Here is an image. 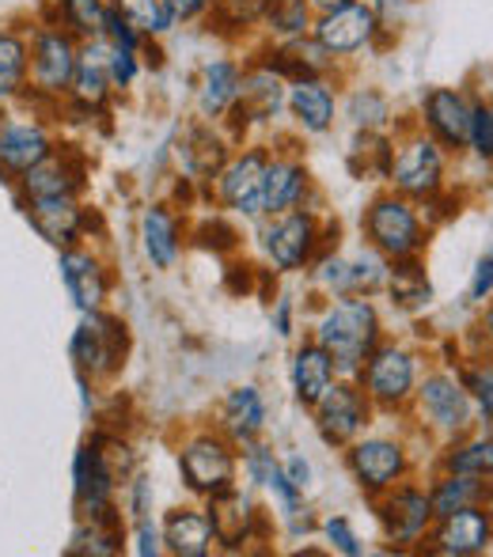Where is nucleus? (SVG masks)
Listing matches in <instances>:
<instances>
[{"label": "nucleus", "mask_w": 493, "mask_h": 557, "mask_svg": "<svg viewBox=\"0 0 493 557\" xmlns=\"http://www.w3.org/2000/svg\"><path fill=\"white\" fill-rule=\"evenodd\" d=\"M316 342L331 352L338 375L357 380L365 360L380 345V315L369 296H342L338 304H331L316 326Z\"/></svg>", "instance_id": "1"}, {"label": "nucleus", "mask_w": 493, "mask_h": 557, "mask_svg": "<svg viewBox=\"0 0 493 557\" xmlns=\"http://www.w3.org/2000/svg\"><path fill=\"white\" fill-rule=\"evenodd\" d=\"M81 61V38L69 35L61 23L42 20L30 27V84L27 99L35 103H65L69 84Z\"/></svg>", "instance_id": "2"}, {"label": "nucleus", "mask_w": 493, "mask_h": 557, "mask_svg": "<svg viewBox=\"0 0 493 557\" xmlns=\"http://www.w3.org/2000/svg\"><path fill=\"white\" fill-rule=\"evenodd\" d=\"M444 148L429 133H406L391 156V186L406 201H433L444 190Z\"/></svg>", "instance_id": "3"}, {"label": "nucleus", "mask_w": 493, "mask_h": 557, "mask_svg": "<svg viewBox=\"0 0 493 557\" xmlns=\"http://www.w3.org/2000/svg\"><path fill=\"white\" fill-rule=\"evenodd\" d=\"M365 239L375 255L391 258H418L421 247H426V224L414 213V206L398 194H383L369 206L365 213Z\"/></svg>", "instance_id": "4"}, {"label": "nucleus", "mask_w": 493, "mask_h": 557, "mask_svg": "<svg viewBox=\"0 0 493 557\" xmlns=\"http://www.w3.org/2000/svg\"><path fill=\"white\" fill-rule=\"evenodd\" d=\"M383 30L387 27L380 23L375 4L357 0V4L334 8V12H319L316 20H311V42L323 53H331L334 61H346L380 42Z\"/></svg>", "instance_id": "5"}, {"label": "nucleus", "mask_w": 493, "mask_h": 557, "mask_svg": "<svg viewBox=\"0 0 493 557\" xmlns=\"http://www.w3.org/2000/svg\"><path fill=\"white\" fill-rule=\"evenodd\" d=\"M236 467H239L236 444L221 433L190 436V441L183 444V451H178V470H183L186 490L209 500L236 485Z\"/></svg>", "instance_id": "6"}, {"label": "nucleus", "mask_w": 493, "mask_h": 557, "mask_svg": "<svg viewBox=\"0 0 493 557\" xmlns=\"http://www.w3.org/2000/svg\"><path fill=\"white\" fill-rule=\"evenodd\" d=\"M69 357H73L76 372H84L88 380L114 375L125 360V326L103 308L84 311L81 326L69 337Z\"/></svg>", "instance_id": "7"}, {"label": "nucleus", "mask_w": 493, "mask_h": 557, "mask_svg": "<svg viewBox=\"0 0 493 557\" xmlns=\"http://www.w3.org/2000/svg\"><path fill=\"white\" fill-rule=\"evenodd\" d=\"M114 490H119V474H114L111 459L99 444H81L73 455V497L81 520H119L114 512Z\"/></svg>", "instance_id": "8"}, {"label": "nucleus", "mask_w": 493, "mask_h": 557, "mask_svg": "<svg viewBox=\"0 0 493 557\" xmlns=\"http://www.w3.org/2000/svg\"><path fill=\"white\" fill-rule=\"evenodd\" d=\"M266 163H270V148L250 145L244 152L229 156L224 168L217 171V201L232 213L247 216V221H258L262 213V175Z\"/></svg>", "instance_id": "9"}, {"label": "nucleus", "mask_w": 493, "mask_h": 557, "mask_svg": "<svg viewBox=\"0 0 493 557\" xmlns=\"http://www.w3.org/2000/svg\"><path fill=\"white\" fill-rule=\"evenodd\" d=\"M361 391L375 406H403L418 387V360L403 345H375L361 368Z\"/></svg>", "instance_id": "10"}, {"label": "nucleus", "mask_w": 493, "mask_h": 557, "mask_svg": "<svg viewBox=\"0 0 493 557\" xmlns=\"http://www.w3.org/2000/svg\"><path fill=\"white\" fill-rule=\"evenodd\" d=\"M266 258L278 273H296L316 258L319 247V221L311 209H288L262 232Z\"/></svg>", "instance_id": "11"}, {"label": "nucleus", "mask_w": 493, "mask_h": 557, "mask_svg": "<svg viewBox=\"0 0 493 557\" xmlns=\"http://www.w3.org/2000/svg\"><path fill=\"white\" fill-rule=\"evenodd\" d=\"M346 467L354 482L361 485L369 497H380L391 485H398L410 470V455L398 441L387 436H369V441H354L346 451Z\"/></svg>", "instance_id": "12"}, {"label": "nucleus", "mask_w": 493, "mask_h": 557, "mask_svg": "<svg viewBox=\"0 0 493 557\" xmlns=\"http://www.w3.org/2000/svg\"><path fill=\"white\" fill-rule=\"evenodd\" d=\"M380 523L383 535L391 546L406 550V546H418L421 539L433 528V505H429V490L418 485H391L387 493H380Z\"/></svg>", "instance_id": "13"}, {"label": "nucleus", "mask_w": 493, "mask_h": 557, "mask_svg": "<svg viewBox=\"0 0 493 557\" xmlns=\"http://www.w3.org/2000/svg\"><path fill=\"white\" fill-rule=\"evenodd\" d=\"M285 96H288V81L266 61L244 65V88H239L236 107L229 111L232 117V133H244L250 125H266L285 111Z\"/></svg>", "instance_id": "14"}, {"label": "nucleus", "mask_w": 493, "mask_h": 557, "mask_svg": "<svg viewBox=\"0 0 493 557\" xmlns=\"http://www.w3.org/2000/svg\"><path fill=\"white\" fill-rule=\"evenodd\" d=\"M311 410H316L319 436L334 447H349L365 433V425H369V395L357 383L334 380V387Z\"/></svg>", "instance_id": "15"}, {"label": "nucleus", "mask_w": 493, "mask_h": 557, "mask_svg": "<svg viewBox=\"0 0 493 557\" xmlns=\"http://www.w3.org/2000/svg\"><path fill=\"white\" fill-rule=\"evenodd\" d=\"M471 103L464 88H429L418 103L421 129L444 148V152H459L467 148V133H471Z\"/></svg>", "instance_id": "16"}, {"label": "nucleus", "mask_w": 493, "mask_h": 557, "mask_svg": "<svg viewBox=\"0 0 493 557\" xmlns=\"http://www.w3.org/2000/svg\"><path fill=\"white\" fill-rule=\"evenodd\" d=\"M84 183H88V163L73 148H53L42 163L23 171L15 178L20 186V201L27 198H81Z\"/></svg>", "instance_id": "17"}, {"label": "nucleus", "mask_w": 493, "mask_h": 557, "mask_svg": "<svg viewBox=\"0 0 493 557\" xmlns=\"http://www.w3.org/2000/svg\"><path fill=\"white\" fill-rule=\"evenodd\" d=\"M53 133L38 117H12L0 114V175L15 178L23 171H30L35 163H42L53 152Z\"/></svg>", "instance_id": "18"}, {"label": "nucleus", "mask_w": 493, "mask_h": 557, "mask_svg": "<svg viewBox=\"0 0 493 557\" xmlns=\"http://www.w3.org/2000/svg\"><path fill=\"white\" fill-rule=\"evenodd\" d=\"M418 395V410L441 433H464L474 418V403L467 395V387L459 380H452L448 372H433L414 387Z\"/></svg>", "instance_id": "19"}, {"label": "nucleus", "mask_w": 493, "mask_h": 557, "mask_svg": "<svg viewBox=\"0 0 493 557\" xmlns=\"http://www.w3.org/2000/svg\"><path fill=\"white\" fill-rule=\"evenodd\" d=\"M433 535H429V550L444 557H474L493 543V512L486 505L459 508L452 516L433 520Z\"/></svg>", "instance_id": "20"}, {"label": "nucleus", "mask_w": 493, "mask_h": 557, "mask_svg": "<svg viewBox=\"0 0 493 557\" xmlns=\"http://www.w3.org/2000/svg\"><path fill=\"white\" fill-rule=\"evenodd\" d=\"M114 99V84L107 73V42H81V61H76V76L69 84L65 107L69 111H81L84 117H96L111 107Z\"/></svg>", "instance_id": "21"}, {"label": "nucleus", "mask_w": 493, "mask_h": 557, "mask_svg": "<svg viewBox=\"0 0 493 557\" xmlns=\"http://www.w3.org/2000/svg\"><path fill=\"white\" fill-rule=\"evenodd\" d=\"M285 111L296 122V129L308 137H323L338 122V88L331 76H308V81H288Z\"/></svg>", "instance_id": "22"}, {"label": "nucleus", "mask_w": 493, "mask_h": 557, "mask_svg": "<svg viewBox=\"0 0 493 557\" xmlns=\"http://www.w3.org/2000/svg\"><path fill=\"white\" fill-rule=\"evenodd\" d=\"M20 206L27 213L30 227L58 250L76 247V239L88 227V213H84L81 198H27Z\"/></svg>", "instance_id": "23"}, {"label": "nucleus", "mask_w": 493, "mask_h": 557, "mask_svg": "<svg viewBox=\"0 0 493 557\" xmlns=\"http://www.w3.org/2000/svg\"><path fill=\"white\" fill-rule=\"evenodd\" d=\"M239 88H244V65L236 58L206 61L198 76V91H194V111L201 122H224L236 107Z\"/></svg>", "instance_id": "24"}, {"label": "nucleus", "mask_w": 493, "mask_h": 557, "mask_svg": "<svg viewBox=\"0 0 493 557\" xmlns=\"http://www.w3.org/2000/svg\"><path fill=\"white\" fill-rule=\"evenodd\" d=\"M61 281H65L69 300L81 311H99L111 296V277H107V265L99 262L91 250L81 247H65L58 258Z\"/></svg>", "instance_id": "25"}, {"label": "nucleus", "mask_w": 493, "mask_h": 557, "mask_svg": "<svg viewBox=\"0 0 493 557\" xmlns=\"http://www.w3.org/2000/svg\"><path fill=\"white\" fill-rule=\"evenodd\" d=\"M308 190H311L308 168L288 152L278 156L270 152V163H266V175H262V213L278 216L288 213V209H300Z\"/></svg>", "instance_id": "26"}, {"label": "nucleus", "mask_w": 493, "mask_h": 557, "mask_svg": "<svg viewBox=\"0 0 493 557\" xmlns=\"http://www.w3.org/2000/svg\"><path fill=\"white\" fill-rule=\"evenodd\" d=\"M163 550L175 557H206L217 543L213 516L206 508H175L163 520Z\"/></svg>", "instance_id": "27"}, {"label": "nucleus", "mask_w": 493, "mask_h": 557, "mask_svg": "<svg viewBox=\"0 0 493 557\" xmlns=\"http://www.w3.org/2000/svg\"><path fill=\"white\" fill-rule=\"evenodd\" d=\"M30 84V35L0 23V107L23 103Z\"/></svg>", "instance_id": "28"}, {"label": "nucleus", "mask_w": 493, "mask_h": 557, "mask_svg": "<svg viewBox=\"0 0 493 557\" xmlns=\"http://www.w3.org/2000/svg\"><path fill=\"white\" fill-rule=\"evenodd\" d=\"M334 380H338V368H334L331 352H326L316 337H311V342H304L300 349H296V357H293V395H296V403L311 410V406H316L319 398L334 387Z\"/></svg>", "instance_id": "29"}, {"label": "nucleus", "mask_w": 493, "mask_h": 557, "mask_svg": "<svg viewBox=\"0 0 493 557\" xmlns=\"http://www.w3.org/2000/svg\"><path fill=\"white\" fill-rule=\"evenodd\" d=\"M266 429V403L258 395V387H232L221 403V433L229 436L232 444H255L258 433Z\"/></svg>", "instance_id": "30"}, {"label": "nucleus", "mask_w": 493, "mask_h": 557, "mask_svg": "<svg viewBox=\"0 0 493 557\" xmlns=\"http://www.w3.org/2000/svg\"><path fill=\"white\" fill-rule=\"evenodd\" d=\"M178 156H183V168L190 171L194 178H213L217 171L224 168V160L232 156V148H229V137L217 133V122H201L198 117V122L186 129Z\"/></svg>", "instance_id": "31"}, {"label": "nucleus", "mask_w": 493, "mask_h": 557, "mask_svg": "<svg viewBox=\"0 0 493 557\" xmlns=\"http://www.w3.org/2000/svg\"><path fill=\"white\" fill-rule=\"evenodd\" d=\"M140 250L156 270H171L183 250V235H178V221L168 206H148L140 213Z\"/></svg>", "instance_id": "32"}, {"label": "nucleus", "mask_w": 493, "mask_h": 557, "mask_svg": "<svg viewBox=\"0 0 493 557\" xmlns=\"http://www.w3.org/2000/svg\"><path fill=\"white\" fill-rule=\"evenodd\" d=\"M107 12H111V0H50L46 20L61 23L81 42H96V38H103Z\"/></svg>", "instance_id": "33"}, {"label": "nucleus", "mask_w": 493, "mask_h": 557, "mask_svg": "<svg viewBox=\"0 0 493 557\" xmlns=\"http://www.w3.org/2000/svg\"><path fill=\"white\" fill-rule=\"evenodd\" d=\"M429 505H433V520L459 512V508L486 505V478H471V474L448 470V474L436 478V485L429 490Z\"/></svg>", "instance_id": "34"}, {"label": "nucleus", "mask_w": 493, "mask_h": 557, "mask_svg": "<svg viewBox=\"0 0 493 557\" xmlns=\"http://www.w3.org/2000/svg\"><path fill=\"white\" fill-rule=\"evenodd\" d=\"M209 516H213L217 543L239 546L250 531V520H255V505H250V497H244V493L232 485V490L217 493L213 505H209Z\"/></svg>", "instance_id": "35"}, {"label": "nucleus", "mask_w": 493, "mask_h": 557, "mask_svg": "<svg viewBox=\"0 0 493 557\" xmlns=\"http://www.w3.org/2000/svg\"><path fill=\"white\" fill-rule=\"evenodd\" d=\"M311 20H316V12L308 8V0H281V4L266 8L258 27H266L273 42H293V38L311 35Z\"/></svg>", "instance_id": "36"}, {"label": "nucleus", "mask_w": 493, "mask_h": 557, "mask_svg": "<svg viewBox=\"0 0 493 557\" xmlns=\"http://www.w3.org/2000/svg\"><path fill=\"white\" fill-rule=\"evenodd\" d=\"M111 8L122 15L125 23H133L145 38H156V42L178 27L175 15L168 12L163 0H111Z\"/></svg>", "instance_id": "37"}, {"label": "nucleus", "mask_w": 493, "mask_h": 557, "mask_svg": "<svg viewBox=\"0 0 493 557\" xmlns=\"http://www.w3.org/2000/svg\"><path fill=\"white\" fill-rule=\"evenodd\" d=\"M122 550V528L119 520H81L73 531L69 554L73 557H111Z\"/></svg>", "instance_id": "38"}, {"label": "nucleus", "mask_w": 493, "mask_h": 557, "mask_svg": "<svg viewBox=\"0 0 493 557\" xmlns=\"http://www.w3.org/2000/svg\"><path fill=\"white\" fill-rule=\"evenodd\" d=\"M387 288H391V300H395L398 308H426L429 296H433L418 258H398L395 270H387Z\"/></svg>", "instance_id": "39"}, {"label": "nucleus", "mask_w": 493, "mask_h": 557, "mask_svg": "<svg viewBox=\"0 0 493 557\" xmlns=\"http://www.w3.org/2000/svg\"><path fill=\"white\" fill-rule=\"evenodd\" d=\"M349 117V122L357 125V129H375V133H383L391 125V103H387V96L383 91H375V88H357V91H349V99H346V111H342Z\"/></svg>", "instance_id": "40"}, {"label": "nucleus", "mask_w": 493, "mask_h": 557, "mask_svg": "<svg viewBox=\"0 0 493 557\" xmlns=\"http://www.w3.org/2000/svg\"><path fill=\"white\" fill-rule=\"evenodd\" d=\"M444 470H456V474H471V478H493V441H467L459 447H452L444 455Z\"/></svg>", "instance_id": "41"}, {"label": "nucleus", "mask_w": 493, "mask_h": 557, "mask_svg": "<svg viewBox=\"0 0 493 557\" xmlns=\"http://www.w3.org/2000/svg\"><path fill=\"white\" fill-rule=\"evenodd\" d=\"M383 255H357L349 258V293H365L372 296L380 285H387V265L380 262Z\"/></svg>", "instance_id": "42"}, {"label": "nucleus", "mask_w": 493, "mask_h": 557, "mask_svg": "<svg viewBox=\"0 0 493 557\" xmlns=\"http://www.w3.org/2000/svg\"><path fill=\"white\" fill-rule=\"evenodd\" d=\"M467 148L479 160H493V103L474 99L471 103V133H467Z\"/></svg>", "instance_id": "43"}, {"label": "nucleus", "mask_w": 493, "mask_h": 557, "mask_svg": "<svg viewBox=\"0 0 493 557\" xmlns=\"http://www.w3.org/2000/svg\"><path fill=\"white\" fill-rule=\"evenodd\" d=\"M103 42L111 46V50H130V53H140L145 50V42L148 38L140 35L137 27H133V23H125L119 12H107V23H103Z\"/></svg>", "instance_id": "44"}, {"label": "nucleus", "mask_w": 493, "mask_h": 557, "mask_svg": "<svg viewBox=\"0 0 493 557\" xmlns=\"http://www.w3.org/2000/svg\"><path fill=\"white\" fill-rule=\"evenodd\" d=\"M140 69H145V61H140V53H130V50H111V46H107V73H111L114 91H130L133 84H137Z\"/></svg>", "instance_id": "45"}, {"label": "nucleus", "mask_w": 493, "mask_h": 557, "mask_svg": "<svg viewBox=\"0 0 493 557\" xmlns=\"http://www.w3.org/2000/svg\"><path fill=\"white\" fill-rule=\"evenodd\" d=\"M464 387H467V395H471V403L493 421V368H467Z\"/></svg>", "instance_id": "46"}, {"label": "nucleus", "mask_w": 493, "mask_h": 557, "mask_svg": "<svg viewBox=\"0 0 493 557\" xmlns=\"http://www.w3.org/2000/svg\"><path fill=\"white\" fill-rule=\"evenodd\" d=\"M323 535L331 539V546H334V550H338V554H346V557H357V554L365 550V546H361V539H357V531L349 528V520H346V516H331V520L323 523Z\"/></svg>", "instance_id": "47"}, {"label": "nucleus", "mask_w": 493, "mask_h": 557, "mask_svg": "<svg viewBox=\"0 0 493 557\" xmlns=\"http://www.w3.org/2000/svg\"><path fill=\"white\" fill-rule=\"evenodd\" d=\"M316 281L331 293L346 296L349 293V258H326L323 265L316 270Z\"/></svg>", "instance_id": "48"}, {"label": "nucleus", "mask_w": 493, "mask_h": 557, "mask_svg": "<svg viewBox=\"0 0 493 557\" xmlns=\"http://www.w3.org/2000/svg\"><path fill=\"white\" fill-rule=\"evenodd\" d=\"M133 554L137 557H156L163 554V531L152 520H137L133 523Z\"/></svg>", "instance_id": "49"}, {"label": "nucleus", "mask_w": 493, "mask_h": 557, "mask_svg": "<svg viewBox=\"0 0 493 557\" xmlns=\"http://www.w3.org/2000/svg\"><path fill=\"white\" fill-rule=\"evenodd\" d=\"M125 508H130L133 523L148 520V512H152V482L148 478H133L130 493H125Z\"/></svg>", "instance_id": "50"}, {"label": "nucleus", "mask_w": 493, "mask_h": 557, "mask_svg": "<svg viewBox=\"0 0 493 557\" xmlns=\"http://www.w3.org/2000/svg\"><path fill=\"white\" fill-rule=\"evenodd\" d=\"M168 12L175 15V23H201L213 15V4L217 0H163Z\"/></svg>", "instance_id": "51"}, {"label": "nucleus", "mask_w": 493, "mask_h": 557, "mask_svg": "<svg viewBox=\"0 0 493 557\" xmlns=\"http://www.w3.org/2000/svg\"><path fill=\"white\" fill-rule=\"evenodd\" d=\"M486 296H493V258L490 255L474 265V277H471V300L486 304Z\"/></svg>", "instance_id": "52"}, {"label": "nucleus", "mask_w": 493, "mask_h": 557, "mask_svg": "<svg viewBox=\"0 0 493 557\" xmlns=\"http://www.w3.org/2000/svg\"><path fill=\"white\" fill-rule=\"evenodd\" d=\"M285 474H288V482H293L296 490L304 493L311 485V462L304 459V455H288V459H285Z\"/></svg>", "instance_id": "53"}, {"label": "nucleus", "mask_w": 493, "mask_h": 557, "mask_svg": "<svg viewBox=\"0 0 493 557\" xmlns=\"http://www.w3.org/2000/svg\"><path fill=\"white\" fill-rule=\"evenodd\" d=\"M273 331L281 337L293 334V300H278V308H273Z\"/></svg>", "instance_id": "54"}, {"label": "nucleus", "mask_w": 493, "mask_h": 557, "mask_svg": "<svg viewBox=\"0 0 493 557\" xmlns=\"http://www.w3.org/2000/svg\"><path fill=\"white\" fill-rule=\"evenodd\" d=\"M346 4H357V0H308L311 12H334V8H346Z\"/></svg>", "instance_id": "55"}, {"label": "nucleus", "mask_w": 493, "mask_h": 557, "mask_svg": "<svg viewBox=\"0 0 493 557\" xmlns=\"http://www.w3.org/2000/svg\"><path fill=\"white\" fill-rule=\"evenodd\" d=\"M482 326H486V337H490V342H493V308L486 311V319H482Z\"/></svg>", "instance_id": "56"}, {"label": "nucleus", "mask_w": 493, "mask_h": 557, "mask_svg": "<svg viewBox=\"0 0 493 557\" xmlns=\"http://www.w3.org/2000/svg\"><path fill=\"white\" fill-rule=\"evenodd\" d=\"M270 4H281V0H270Z\"/></svg>", "instance_id": "57"}, {"label": "nucleus", "mask_w": 493, "mask_h": 557, "mask_svg": "<svg viewBox=\"0 0 493 557\" xmlns=\"http://www.w3.org/2000/svg\"><path fill=\"white\" fill-rule=\"evenodd\" d=\"M490 258H493V250H490Z\"/></svg>", "instance_id": "58"}, {"label": "nucleus", "mask_w": 493, "mask_h": 557, "mask_svg": "<svg viewBox=\"0 0 493 557\" xmlns=\"http://www.w3.org/2000/svg\"><path fill=\"white\" fill-rule=\"evenodd\" d=\"M490 103H493V99H490Z\"/></svg>", "instance_id": "59"}]
</instances>
